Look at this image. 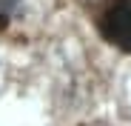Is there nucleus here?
Wrapping results in <instances>:
<instances>
[{"label":"nucleus","mask_w":131,"mask_h":126,"mask_svg":"<svg viewBox=\"0 0 131 126\" xmlns=\"http://www.w3.org/2000/svg\"><path fill=\"white\" fill-rule=\"evenodd\" d=\"M100 34L131 55V0H111L100 14Z\"/></svg>","instance_id":"obj_1"}]
</instances>
